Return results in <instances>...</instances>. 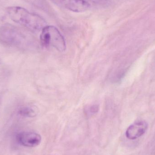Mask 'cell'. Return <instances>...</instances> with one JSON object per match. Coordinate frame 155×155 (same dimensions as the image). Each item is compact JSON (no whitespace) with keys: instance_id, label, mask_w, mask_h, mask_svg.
Returning <instances> with one entry per match:
<instances>
[{"instance_id":"cell-1","label":"cell","mask_w":155,"mask_h":155,"mask_svg":"<svg viewBox=\"0 0 155 155\" xmlns=\"http://www.w3.org/2000/svg\"><path fill=\"white\" fill-rule=\"evenodd\" d=\"M10 19L33 31H38L46 26V22L39 15L30 12L20 6H11L6 9Z\"/></svg>"},{"instance_id":"cell-2","label":"cell","mask_w":155,"mask_h":155,"mask_svg":"<svg viewBox=\"0 0 155 155\" xmlns=\"http://www.w3.org/2000/svg\"><path fill=\"white\" fill-rule=\"evenodd\" d=\"M41 44L47 48H53L61 52L66 50L65 41L60 31L55 26L46 25L41 30Z\"/></svg>"},{"instance_id":"cell-3","label":"cell","mask_w":155,"mask_h":155,"mask_svg":"<svg viewBox=\"0 0 155 155\" xmlns=\"http://www.w3.org/2000/svg\"><path fill=\"white\" fill-rule=\"evenodd\" d=\"M0 39L8 44L20 45L23 41L24 37L13 26L5 25L0 28Z\"/></svg>"},{"instance_id":"cell-4","label":"cell","mask_w":155,"mask_h":155,"mask_svg":"<svg viewBox=\"0 0 155 155\" xmlns=\"http://www.w3.org/2000/svg\"><path fill=\"white\" fill-rule=\"evenodd\" d=\"M60 7L75 12H83L89 9L90 4L85 0H51Z\"/></svg>"},{"instance_id":"cell-5","label":"cell","mask_w":155,"mask_h":155,"mask_svg":"<svg viewBox=\"0 0 155 155\" xmlns=\"http://www.w3.org/2000/svg\"><path fill=\"white\" fill-rule=\"evenodd\" d=\"M17 143L27 147H34L38 146L41 142L42 138L39 134L33 132H20L16 135Z\"/></svg>"},{"instance_id":"cell-6","label":"cell","mask_w":155,"mask_h":155,"mask_svg":"<svg viewBox=\"0 0 155 155\" xmlns=\"http://www.w3.org/2000/svg\"><path fill=\"white\" fill-rule=\"evenodd\" d=\"M147 128L148 124L145 121L136 122L127 129L126 136L130 140H135L142 136L146 133Z\"/></svg>"},{"instance_id":"cell-7","label":"cell","mask_w":155,"mask_h":155,"mask_svg":"<svg viewBox=\"0 0 155 155\" xmlns=\"http://www.w3.org/2000/svg\"><path fill=\"white\" fill-rule=\"evenodd\" d=\"M18 114L23 117H34L37 115L38 109L37 107L35 106H25L19 109Z\"/></svg>"},{"instance_id":"cell-8","label":"cell","mask_w":155,"mask_h":155,"mask_svg":"<svg viewBox=\"0 0 155 155\" xmlns=\"http://www.w3.org/2000/svg\"><path fill=\"white\" fill-rule=\"evenodd\" d=\"M89 1L93 2L95 4L103 3L107 2V0H89Z\"/></svg>"},{"instance_id":"cell-9","label":"cell","mask_w":155,"mask_h":155,"mask_svg":"<svg viewBox=\"0 0 155 155\" xmlns=\"http://www.w3.org/2000/svg\"><path fill=\"white\" fill-rule=\"evenodd\" d=\"M1 99H0V108H1Z\"/></svg>"}]
</instances>
